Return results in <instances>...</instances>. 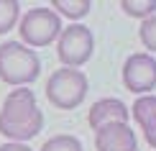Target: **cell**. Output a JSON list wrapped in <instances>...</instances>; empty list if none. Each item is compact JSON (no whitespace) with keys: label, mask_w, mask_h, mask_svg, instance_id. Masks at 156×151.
<instances>
[{"label":"cell","mask_w":156,"mask_h":151,"mask_svg":"<svg viewBox=\"0 0 156 151\" xmlns=\"http://www.w3.org/2000/svg\"><path fill=\"white\" fill-rule=\"evenodd\" d=\"M44 128V115L36 105V95L28 87H18L5 97L0 110V133L10 143H23L38 136Z\"/></svg>","instance_id":"6da1fadb"},{"label":"cell","mask_w":156,"mask_h":151,"mask_svg":"<svg viewBox=\"0 0 156 151\" xmlns=\"http://www.w3.org/2000/svg\"><path fill=\"white\" fill-rule=\"evenodd\" d=\"M41 72V62H38L36 51L23 46L21 41H5L0 44V80L23 87L31 84Z\"/></svg>","instance_id":"7a4b0ae2"},{"label":"cell","mask_w":156,"mask_h":151,"mask_svg":"<svg viewBox=\"0 0 156 151\" xmlns=\"http://www.w3.org/2000/svg\"><path fill=\"white\" fill-rule=\"evenodd\" d=\"M87 74L82 69H56L46 82V97L51 105L62 110H72L82 105L84 95H87Z\"/></svg>","instance_id":"3957f363"},{"label":"cell","mask_w":156,"mask_h":151,"mask_svg":"<svg viewBox=\"0 0 156 151\" xmlns=\"http://www.w3.org/2000/svg\"><path fill=\"white\" fill-rule=\"evenodd\" d=\"M21 38L28 46H49L62 34V21L51 8H31L18 23ZM23 44V46H26Z\"/></svg>","instance_id":"277c9868"},{"label":"cell","mask_w":156,"mask_h":151,"mask_svg":"<svg viewBox=\"0 0 156 151\" xmlns=\"http://www.w3.org/2000/svg\"><path fill=\"white\" fill-rule=\"evenodd\" d=\"M95 51V38L92 31L82 23H74L69 28H62L59 34V46H56V54H59L62 64L67 69H77L82 67L84 62H90Z\"/></svg>","instance_id":"5b68a950"},{"label":"cell","mask_w":156,"mask_h":151,"mask_svg":"<svg viewBox=\"0 0 156 151\" xmlns=\"http://www.w3.org/2000/svg\"><path fill=\"white\" fill-rule=\"evenodd\" d=\"M123 84L136 95H146L156 87V59L151 54H131L123 64Z\"/></svg>","instance_id":"8992f818"},{"label":"cell","mask_w":156,"mask_h":151,"mask_svg":"<svg viewBox=\"0 0 156 151\" xmlns=\"http://www.w3.org/2000/svg\"><path fill=\"white\" fill-rule=\"evenodd\" d=\"M95 149L97 151H138L136 133L128 123H108L95 131Z\"/></svg>","instance_id":"52a82bcc"},{"label":"cell","mask_w":156,"mask_h":151,"mask_svg":"<svg viewBox=\"0 0 156 151\" xmlns=\"http://www.w3.org/2000/svg\"><path fill=\"white\" fill-rule=\"evenodd\" d=\"M128 118H131V113H128L126 102L115 100V97H102L90 108L87 120L92 131H97L100 126H108V123H128Z\"/></svg>","instance_id":"ba28073f"},{"label":"cell","mask_w":156,"mask_h":151,"mask_svg":"<svg viewBox=\"0 0 156 151\" xmlns=\"http://www.w3.org/2000/svg\"><path fill=\"white\" fill-rule=\"evenodd\" d=\"M128 113H133V120L141 126L144 133L156 128V95H141Z\"/></svg>","instance_id":"9c48e42d"},{"label":"cell","mask_w":156,"mask_h":151,"mask_svg":"<svg viewBox=\"0 0 156 151\" xmlns=\"http://www.w3.org/2000/svg\"><path fill=\"white\" fill-rule=\"evenodd\" d=\"M90 8H92V3L90 0H51V10L56 13V16H67V18H82L87 16Z\"/></svg>","instance_id":"30bf717a"},{"label":"cell","mask_w":156,"mask_h":151,"mask_svg":"<svg viewBox=\"0 0 156 151\" xmlns=\"http://www.w3.org/2000/svg\"><path fill=\"white\" fill-rule=\"evenodd\" d=\"M21 18V5L16 0H0V34H8Z\"/></svg>","instance_id":"8fae6325"},{"label":"cell","mask_w":156,"mask_h":151,"mask_svg":"<svg viewBox=\"0 0 156 151\" xmlns=\"http://www.w3.org/2000/svg\"><path fill=\"white\" fill-rule=\"evenodd\" d=\"M120 8L128 13V16H133V18H151L154 13H156V0H123L120 3Z\"/></svg>","instance_id":"7c38bea8"},{"label":"cell","mask_w":156,"mask_h":151,"mask_svg":"<svg viewBox=\"0 0 156 151\" xmlns=\"http://www.w3.org/2000/svg\"><path fill=\"white\" fill-rule=\"evenodd\" d=\"M38 151H82V143L74 136H54V138H49Z\"/></svg>","instance_id":"4fadbf2b"},{"label":"cell","mask_w":156,"mask_h":151,"mask_svg":"<svg viewBox=\"0 0 156 151\" xmlns=\"http://www.w3.org/2000/svg\"><path fill=\"white\" fill-rule=\"evenodd\" d=\"M138 36H141V41H144V46H146V49L156 51V16L146 18V21L141 23V28H138Z\"/></svg>","instance_id":"5bb4252c"},{"label":"cell","mask_w":156,"mask_h":151,"mask_svg":"<svg viewBox=\"0 0 156 151\" xmlns=\"http://www.w3.org/2000/svg\"><path fill=\"white\" fill-rule=\"evenodd\" d=\"M0 151H31L26 143H5V146H0Z\"/></svg>","instance_id":"9a60e30c"},{"label":"cell","mask_w":156,"mask_h":151,"mask_svg":"<svg viewBox=\"0 0 156 151\" xmlns=\"http://www.w3.org/2000/svg\"><path fill=\"white\" fill-rule=\"evenodd\" d=\"M146 143H148V146H151V149H156V128H151V131H146Z\"/></svg>","instance_id":"2e32d148"}]
</instances>
